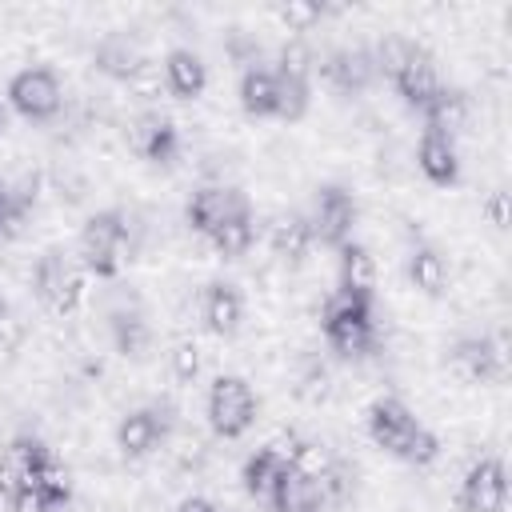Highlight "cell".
<instances>
[{"mask_svg": "<svg viewBox=\"0 0 512 512\" xmlns=\"http://www.w3.org/2000/svg\"><path fill=\"white\" fill-rule=\"evenodd\" d=\"M368 436L380 452H388L400 464L428 468L440 456V440L428 424L416 420V412L400 396H380L368 408Z\"/></svg>", "mask_w": 512, "mask_h": 512, "instance_id": "obj_1", "label": "cell"}, {"mask_svg": "<svg viewBox=\"0 0 512 512\" xmlns=\"http://www.w3.org/2000/svg\"><path fill=\"white\" fill-rule=\"evenodd\" d=\"M76 260L84 276L96 280H116L124 260H128V216L124 208H100L84 220L80 240H76Z\"/></svg>", "mask_w": 512, "mask_h": 512, "instance_id": "obj_2", "label": "cell"}, {"mask_svg": "<svg viewBox=\"0 0 512 512\" xmlns=\"http://www.w3.org/2000/svg\"><path fill=\"white\" fill-rule=\"evenodd\" d=\"M320 332H324L328 348L340 352V356H348V360L372 356V348H376V312H372V300L332 292L324 300V308H320Z\"/></svg>", "mask_w": 512, "mask_h": 512, "instance_id": "obj_3", "label": "cell"}, {"mask_svg": "<svg viewBox=\"0 0 512 512\" xmlns=\"http://www.w3.org/2000/svg\"><path fill=\"white\" fill-rule=\"evenodd\" d=\"M208 428L220 436V440H240L252 424H256V412H260V396L252 392V384L236 372H224L212 380L208 388Z\"/></svg>", "mask_w": 512, "mask_h": 512, "instance_id": "obj_4", "label": "cell"}, {"mask_svg": "<svg viewBox=\"0 0 512 512\" xmlns=\"http://www.w3.org/2000/svg\"><path fill=\"white\" fill-rule=\"evenodd\" d=\"M32 292L48 312L72 316L80 308V300H84V268H80V260H72L64 248H48L32 268Z\"/></svg>", "mask_w": 512, "mask_h": 512, "instance_id": "obj_5", "label": "cell"}, {"mask_svg": "<svg viewBox=\"0 0 512 512\" xmlns=\"http://www.w3.org/2000/svg\"><path fill=\"white\" fill-rule=\"evenodd\" d=\"M8 108L32 124H44L60 112L64 104V88H60V76L48 68V64H36V68H20L12 80H8Z\"/></svg>", "mask_w": 512, "mask_h": 512, "instance_id": "obj_6", "label": "cell"}, {"mask_svg": "<svg viewBox=\"0 0 512 512\" xmlns=\"http://www.w3.org/2000/svg\"><path fill=\"white\" fill-rule=\"evenodd\" d=\"M356 196L344 188V184H320L316 196H312V212H308V224H312V236L328 248H344L356 232Z\"/></svg>", "mask_w": 512, "mask_h": 512, "instance_id": "obj_7", "label": "cell"}, {"mask_svg": "<svg viewBox=\"0 0 512 512\" xmlns=\"http://www.w3.org/2000/svg\"><path fill=\"white\" fill-rule=\"evenodd\" d=\"M508 504V468L500 456H480L468 464L460 488H456V508L460 512H504Z\"/></svg>", "mask_w": 512, "mask_h": 512, "instance_id": "obj_8", "label": "cell"}, {"mask_svg": "<svg viewBox=\"0 0 512 512\" xmlns=\"http://www.w3.org/2000/svg\"><path fill=\"white\" fill-rule=\"evenodd\" d=\"M168 436H172V412L160 408V404L132 408V412L120 416V424H116V444H120V452H124L128 460L152 456Z\"/></svg>", "mask_w": 512, "mask_h": 512, "instance_id": "obj_9", "label": "cell"}, {"mask_svg": "<svg viewBox=\"0 0 512 512\" xmlns=\"http://www.w3.org/2000/svg\"><path fill=\"white\" fill-rule=\"evenodd\" d=\"M128 148H132L140 160L168 168V164H176V156H180V128L172 124V116L148 108V112H140V116L128 120Z\"/></svg>", "mask_w": 512, "mask_h": 512, "instance_id": "obj_10", "label": "cell"}, {"mask_svg": "<svg viewBox=\"0 0 512 512\" xmlns=\"http://www.w3.org/2000/svg\"><path fill=\"white\" fill-rule=\"evenodd\" d=\"M252 204H248V196L240 192V188H232V184H200L192 196H188V204H184V220L192 224V232H200L204 240L228 220V216H236V212H248Z\"/></svg>", "mask_w": 512, "mask_h": 512, "instance_id": "obj_11", "label": "cell"}, {"mask_svg": "<svg viewBox=\"0 0 512 512\" xmlns=\"http://www.w3.org/2000/svg\"><path fill=\"white\" fill-rule=\"evenodd\" d=\"M56 452L40 440V436H12L4 448H0V500H12L24 484H32V476L52 460Z\"/></svg>", "mask_w": 512, "mask_h": 512, "instance_id": "obj_12", "label": "cell"}, {"mask_svg": "<svg viewBox=\"0 0 512 512\" xmlns=\"http://www.w3.org/2000/svg\"><path fill=\"white\" fill-rule=\"evenodd\" d=\"M392 88L400 92V100L412 108V112H420L440 88H444V80H440V68H436V60H432V52L424 48V44H416L412 40V48H408V56H404V64L396 68V76H392Z\"/></svg>", "mask_w": 512, "mask_h": 512, "instance_id": "obj_13", "label": "cell"}, {"mask_svg": "<svg viewBox=\"0 0 512 512\" xmlns=\"http://www.w3.org/2000/svg\"><path fill=\"white\" fill-rule=\"evenodd\" d=\"M452 364L480 384H496L508 376V352L500 336H460L452 344Z\"/></svg>", "mask_w": 512, "mask_h": 512, "instance_id": "obj_14", "label": "cell"}, {"mask_svg": "<svg viewBox=\"0 0 512 512\" xmlns=\"http://www.w3.org/2000/svg\"><path fill=\"white\" fill-rule=\"evenodd\" d=\"M92 64L108 80H136L148 60H144V48L136 44V36H128V32H104L96 40V48H92Z\"/></svg>", "mask_w": 512, "mask_h": 512, "instance_id": "obj_15", "label": "cell"}, {"mask_svg": "<svg viewBox=\"0 0 512 512\" xmlns=\"http://www.w3.org/2000/svg\"><path fill=\"white\" fill-rule=\"evenodd\" d=\"M324 80H328L336 92H344V96L364 92V88L376 80V56H372V48L356 44V48H336V52H328V60H324Z\"/></svg>", "mask_w": 512, "mask_h": 512, "instance_id": "obj_16", "label": "cell"}, {"mask_svg": "<svg viewBox=\"0 0 512 512\" xmlns=\"http://www.w3.org/2000/svg\"><path fill=\"white\" fill-rule=\"evenodd\" d=\"M416 168L424 172L428 184L436 188H452L460 180V148L452 136L444 132H420V144H416Z\"/></svg>", "mask_w": 512, "mask_h": 512, "instance_id": "obj_17", "label": "cell"}, {"mask_svg": "<svg viewBox=\"0 0 512 512\" xmlns=\"http://www.w3.org/2000/svg\"><path fill=\"white\" fill-rule=\"evenodd\" d=\"M268 504H272V512H324V508H328L320 480L308 476V472L296 468V464H284V472H280V480H276Z\"/></svg>", "mask_w": 512, "mask_h": 512, "instance_id": "obj_18", "label": "cell"}, {"mask_svg": "<svg viewBox=\"0 0 512 512\" xmlns=\"http://www.w3.org/2000/svg\"><path fill=\"white\" fill-rule=\"evenodd\" d=\"M200 316H204V328L212 336H236L240 332V320H244V296L236 284L228 280H212L200 296Z\"/></svg>", "mask_w": 512, "mask_h": 512, "instance_id": "obj_19", "label": "cell"}, {"mask_svg": "<svg viewBox=\"0 0 512 512\" xmlns=\"http://www.w3.org/2000/svg\"><path fill=\"white\" fill-rule=\"evenodd\" d=\"M340 264H336V292L344 296H360V300H376V260L364 244L348 240L344 248H336Z\"/></svg>", "mask_w": 512, "mask_h": 512, "instance_id": "obj_20", "label": "cell"}, {"mask_svg": "<svg viewBox=\"0 0 512 512\" xmlns=\"http://www.w3.org/2000/svg\"><path fill=\"white\" fill-rule=\"evenodd\" d=\"M236 96H240V108L256 120H276L280 112V88H276V72L264 68V64H252L240 72V84H236Z\"/></svg>", "mask_w": 512, "mask_h": 512, "instance_id": "obj_21", "label": "cell"}, {"mask_svg": "<svg viewBox=\"0 0 512 512\" xmlns=\"http://www.w3.org/2000/svg\"><path fill=\"white\" fill-rule=\"evenodd\" d=\"M468 116H472L468 92H464V88H448V84L420 108L424 128H428V132H444V136H452V140H456V132L468 128Z\"/></svg>", "mask_w": 512, "mask_h": 512, "instance_id": "obj_22", "label": "cell"}, {"mask_svg": "<svg viewBox=\"0 0 512 512\" xmlns=\"http://www.w3.org/2000/svg\"><path fill=\"white\" fill-rule=\"evenodd\" d=\"M164 84L176 100H200L208 88V68L192 48H172L164 56Z\"/></svg>", "mask_w": 512, "mask_h": 512, "instance_id": "obj_23", "label": "cell"}, {"mask_svg": "<svg viewBox=\"0 0 512 512\" xmlns=\"http://www.w3.org/2000/svg\"><path fill=\"white\" fill-rule=\"evenodd\" d=\"M268 244H272V252H276L280 260H288V264L304 260V256L312 252V244H316L312 224H308V212H280L276 224H272V232H268Z\"/></svg>", "mask_w": 512, "mask_h": 512, "instance_id": "obj_24", "label": "cell"}, {"mask_svg": "<svg viewBox=\"0 0 512 512\" xmlns=\"http://www.w3.org/2000/svg\"><path fill=\"white\" fill-rule=\"evenodd\" d=\"M284 452L280 448H256V452H248V460L240 464V484H244V492L252 496V500H268L272 496V488H276V480H280V472H284Z\"/></svg>", "mask_w": 512, "mask_h": 512, "instance_id": "obj_25", "label": "cell"}, {"mask_svg": "<svg viewBox=\"0 0 512 512\" xmlns=\"http://www.w3.org/2000/svg\"><path fill=\"white\" fill-rule=\"evenodd\" d=\"M404 268H408L412 288H420L424 296H444V288H448V260L440 256V248H432V244H412Z\"/></svg>", "mask_w": 512, "mask_h": 512, "instance_id": "obj_26", "label": "cell"}, {"mask_svg": "<svg viewBox=\"0 0 512 512\" xmlns=\"http://www.w3.org/2000/svg\"><path fill=\"white\" fill-rule=\"evenodd\" d=\"M108 328H112V340H116V348L124 352V356H132V360H140L144 352H148V344H152V332H148V320L132 308H112L108 312Z\"/></svg>", "mask_w": 512, "mask_h": 512, "instance_id": "obj_27", "label": "cell"}, {"mask_svg": "<svg viewBox=\"0 0 512 512\" xmlns=\"http://www.w3.org/2000/svg\"><path fill=\"white\" fill-rule=\"evenodd\" d=\"M208 244H212L220 256H228V260L244 256V252L256 244V216H252V208H248V212L228 216V220L208 236Z\"/></svg>", "mask_w": 512, "mask_h": 512, "instance_id": "obj_28", "label": "cell"}, {"mask_svg": "<svg viewBox=\"0 0 512 512\" xmlns=\"http://www.w3.org/2000/svg\"><path fill=\"white\" fill-rule=\"evenodd\" d=\"M276 88H280V112H276V120H288V124L304 120L308 116V104H312V80L308 76L276 72Z\"/></svg>", "mask_w": 512, "mask_h": 512, "instance_id": "obj_29", "label": "cell"}, {"mask_svg": "<svg viewBox=\"0 0 512 512\" xmlns=\"http://www.w3.org/2000/svg\"><path fill=\"white\" fill-rule=\"evenodd\" d=\"M32 484L44 492V500H48L56 512L72 504V476H68V468H64L56 456H52V460H48V464H44V468L32 476Z\"/></svg>", "mask_w": 512, "mask_h": 512, "instance_id": "obj_30", "label": "cell"}, {"mask_svg": "<svg viewBox=\"0 0 512 512\" xmlns=\"http://www.w3.org/2000/svg\"><path fill=\"white\" fill-rule=\"evenodd\" d=\"M320 16H324V8L320 4H280L276 8V20L288 28V32H308L312 24H320Z\"/></svg>", "mask_w": 512, "mask_h": 512, "instance_id": "obj_31", "label": "cell"}, {"mask_svg": "<svg viewBox=\"0 0 512 512\" xmlns=\"http://www.w3.org/2000/svg\"><path fill=\"white\" fill-rule=\"evenodd\" d=\"M196 372H200V348H196L192 340H180V344L172 348V376H176L180 384H192Z\"/></svg>", "mask_w": 512, "mask_h": 512, "instance_id": "obj_32", "label": "cell"}, {"mask_svg": "<svg viewBox=\"0 0 512 512\" xmlns=\"http://www.w3.org/2000/svg\"><path fill=\"white\" fill-rule=\"evenodd\" d=\"M8 508H12V512H56V508L44 500V492H40L36 484H24V488L8 500Z\"/></svg>", "mask_w": 512, "mask_h": 512, "instance_id": "obj_33", "label": "cell"}, {"mask_svg": "<svg viewBox=\"0 0 512 512\" xmlns=\"http://www.w3.org/2000/svg\"><path fill=\"white\" fill-rule=\"evenodd\" d=\"M484 212H488V220H492L496 228H504V224H508V192H504V188L488 192V200H484Z\"/></svg>", "mask_w": 512, "mask_h": 512, "instance_id": "obj_34", "label": "cell"}, {"mask_svg": "<svg viewBox=\"0 0 512 512\" xmlns=\"http://www.w3.org/2000/svg\"><path fill=\"white\" fill-rule=\"evenodd\" d=\"M16 224H20V216H16V208H12V200H8V188H4V180H0V236H8Z\"/></svg>", "mask_w": 512, "mask_h": 512, "instance_id": "obj_35", "label": "cell"}, {"mask_svg": "<svg viewBox=\"0 0 512 512\" xmlns=\"http://www.w3.org/2000/svg\"><path fill=\"white\" fill-rule=\"evenodd\" d=\"M176 512H224V508L216 500H208V496H184L176 504Z\"/></svg>", "mask_w": 512, "mask_h": 512, "instance_id": "obj_36", "label": "cell"}, {"mask_svg": "<svg viewBox=\"0 0 512 512\" xmlns=\"http://www.w3.org/2000/svg\"><path fill=\"white\" fill-rule=\"evenodd\" d=\"M4 128H8V112H4V104H0V136H4Z\"/></svg>", "mask_w": 512, "mask_h": 512, "instance_id": "obj_37", "label": "cell"}, {"mask_svg": "<svg viewBox=\"0 0 512 512\" xmlns=\"http://www.w3.org/2000/svg\"><path fill=\"white\" fill-rule=\"evenodd\" d=\"M0 328H4V300H0Z\"/></svg>", "mask_w": 512, "mask_h": 512, "instance_id": "obj_38", "label": "cell"}]
</instances>
